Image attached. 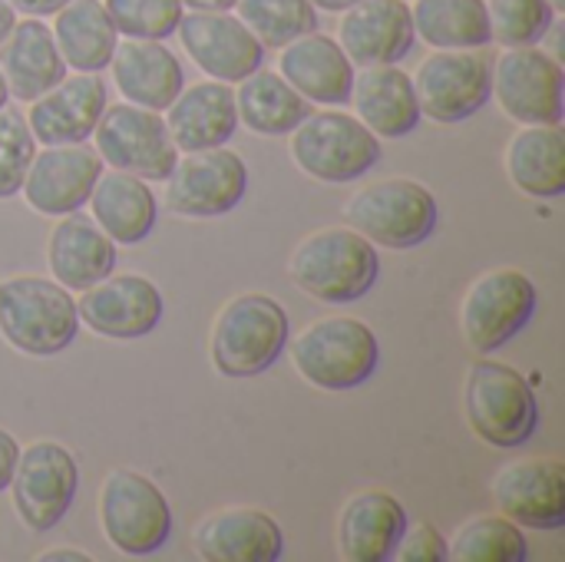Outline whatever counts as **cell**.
<instances>
[{
	"label": "cell",
	"mask_w": 565,
	"mask_h": 562,
	"mask_svg": "<svg viewBox=\"0 0 565 562\" xmlns=\"http://www.w3.org/2000/svg\"><path fill=\"white\" fill-rule=\"evenodd\" d=\"M235 113L238 123H245L258 136H288L311 113V103L301 99L278 73L258 66L245 79H238Z\"/></svg>",
	"instance_id": "cell-32"
},
{
	"label": "cell",
	"mask_w": 565,
	"mask_h": 562,
	"mask_svg": "<svg viewBox=\"0 0 565 562\" xmlns=\"http://www.w3.org/2000/svg\"><path fill=\"white\" fill-rule=\"evenodd\" d=\"M291 282L324 305L364 298L381 278V255L351 225H331L305 235L288 262Z\"/></svg>",
	"instance_id": "cell-1"
},
{
	"label": "cell",
	"mask_w": 565,
	"mask_h": 562,
	"mask_svg": "<svg viewBox=\"0 0 565 562\" xmlns=\"http://www.w3.org/2000/svg\"><path fill=\"white\" fill-rule=\"evenodd\" d=\"M109 66L116 89L126 96V103H136L142 109H169V103L185 86L182 63L162 40L126 36L122 43H116Z\"/></svg>",
	"instance_id": "cell-25"
},
{
	"label": "cell",
	"mask_w": 565,
	"mask_h": 562,
	"mask_svg": "<svg viewBox=\"0 0 565 562\" xmlns=\"http://www.w3.org/2000/svg\"><path fill=\"white\" fill-rule=\"evenodd\" d=\"M411 79L420 116L440 126H457L493 99V63L483 50H437Z\"/></svg>",
	"instance_id": "cell-10"
},
{
	"label": "cell",
	"mask_w": 565,
	"mask_h": 562,
	"mask_svg": "<svg viewBox=\"0 0 565 562\" xmlns=\"http://www.w3.org/2000/svg\"><path fill=\"white\" fill-rule=\"evenodd\" d=\"M540 291L520 268H493L480 275L460 305V328L477 354H493L510 344L536 315Z\"/></svg>",
	"instance_id": "cell-9"
},
{
	"label": "cell",
	"mask_w": 565,
	"mask_h": 562,
	"mask_svg": "<svg viewBox=\"0 0 565 562\" xmlns=\"http://www.w3.org/2000/svg\"><path fill=\"white\" fill-rule=\"evenodd\" d=\"M93 222L116 242V245H139L156 225V195L146 179L129 172H106L96 179L89 199Z\"/></svg>",
	"instance_id": "cell-29"
},
{
	"label": "cell",
	"mask_w": 565,
	"mask_h": 562,
	"mask_svg": "<svg viewBox=\"0 0 565 562\" xmlns=\"http://www.w3.org/2000/svg\"><path fill=\"white\" fill-rule=\"evenodd\" d=\"M46 262L53 282L66 291H86L116 268V242L79 212L60 215L46 242Z\"/></svg>",
	"instance_id": "cell-27"
},
{
	"label": "cell",
	"mask_w": 565,
	"mask_h": 562,
	"mask_svg": "<svg viewBox=\"0 0 565 562\" xmlns=\"http://www.w3.org/2000/svg\"><path fill=\"white\" fill-rule=\"evenodd\" d=\"M185 53L202 73L222 83H238L265 60V46L228 10H189L175 26Z\"/></svg>",
	"instance_id": "cell-16"
},
{
	"label": "cell",
	"mask_w": 565,
	"mask_h": 562,
	"mask_svg": "<svg viewBox=\"0 0 565 562\" xmlns=\"http://www.w3.org/2000/svg\"><path fill=\"white\" fill-rule=\"evenodd\" d=\"M235 126H238L235 89L222 79H202V83L182 86L179 96L169 103L166 129L179 152L225 146Z\"/></svg>",
	"instance_id": "cell-24"
},
{
	"label": "cell",
	"mask_w": 565,
	"mask_h": 562,
	"mask_svg": "<svg viewBox=\"0 0 565 562\" xmlns=\"http://www.w3.org/2000/svg\"><path fill=\"white\" fill-rule=\"evenodd\" d=\"M93 556L79 553V550H46L40 553V562H89Z\"/></svg>",
	"instance_id": "cell-42"
},
{
	"label": "cell",
	"mask_w": 565,
	"mask_h": 562,
	"mask_svg": "<svg viewBox=\"0 0 565 562\" xmlns=\"http://www.w3.org/2000/svg\"><path fill=\"white\" fill-rule=\"evenodd\" d=\"M53 40L66 63L76 73H99L109 66L119 33L103 7V0H70L53 13Z\"/></svg>",
	"instance_id": "cell-31"
},
{
	"label": "cell",
	"mask_w": 565,
	"mask_h": 562,
	"mask_svg": "<svg viewBox=\"0 0 565 562\" xmlns=\"http://www.w3.org/2000/svg\"><path fill=\"white\" fill-rule=\"evenodd\" d=\"M447 560L454 562H526L530 543L523 530L500 517H473L467 520L454 540L447 543Z\"/></svg>",
	"instance_id": "cell-34"
},
{
	"label": "cell",
	"mask_w": 565,
	"mask_h": 562,
	"mask_svg": "<svg viewBox=\"0 0 565 562\" xmlns=\"http://www.w3.org/2000/svg\"><path fill=\"white\" fill-rule=\"evenodd\" d=\"M407 530V510L384 490L354 494L338 517V553L348 562H387Z\"/></svg>",
	"instance_id": "cell-26"
},
{
	"label": "cell",
	"mask_w": 565,
	"mask_h": 562,
	"mask_svg": "<svg viewBox=\"0 0 565 562\" xmlns=\"http://www.w3.org/2000/svg\"><path fill=\"white\" fill-rule=\"evenodd\" d=\"M162 291L142 275H106L86 291H79L76 315L79 321L113 341H136L159 328L162 321Z\"/></svg>",
	"instance_id": "cell-15"
},
{
	"label": "cell",
	"mask_w": 565,
	"mask_h": 562,
	"mask_svg": "<svg viewBox=\"0 0 565 562\" xmlns=\"http://www.w3.org/2000/svg\"><path fill=\"white\" fill-rule=\"evenodd\" d=\"M17 457H20V444L10 431L0 427V494L10 487V477H13V467H17Z\"/></svg>",
	"instance_id": "cell-40"
},
{
	"label": "cell",
	"mask_w": 565,
	"mask_h": 562,
	"mask_svg": "<svg viewBox=\"0 0 565 562\" xmlns=\"http://www.w3.org/2000/svg\"><path fill=\"white\" fill-rule=\"evenodd\" d=\"M106 109V83L99 73L63 76L43 96L30 103L26 126L40 146L86 142Z\"/></svg>",
	"instance_id": "cell-19"
},
{
	"label": "cell",
	"mask_w": 565,
	"mask_h": 562,
	"mask_svg": "<svg viewBox=\"0 0 565 562\" xmlns=\"http://www.w3.org/2000/svg\"><path fill=\"white\" fill-rule=\"evenodd\" d=\"M93 139L103 166L139 176L146 182H166L179 159L166 119L156 109H142L136 103L106 106L93 129Z\"/></svg>",
	"instance_id": "cell-11"
},
{
	"label": "cell",
	"mask_w": 565,
	"mask_h": 562,
	"mask_svg": "<svg viewBox=\"0 0 565 562\" xmlns=\"http://www.w3.org/2000/svg\"><path fill=\"white\" fill-rule=\"evenodd\" d=\"M556 7V13H565V0H550Z\"/></svg>",
	"instance_id": "cell-47"
},
{
	"label": "cell",
	"mask_w": 565,
	"mask_h": 562,
	"mask_svg": "<svg viewBox=\"0 0 565 562\" xmlns=\"http://www.w3.org/2000/svg\"><path fill=\"white\" fill-rule=\"evenodd\" d=\"M248 192V166L232 149H199L175 159L166 176V205L185 219H215L232 212Z\"/></svg>",
	"instance_id": "cell-14"
},
{
	"label": "cell",
	"mask_w": 565,
	"mask_h": 562,
	"mask_svg": "<svg viewBox=\"0 0 565 562\" xmlns=\"http://www.w3.org/2000/svg\"><path fill=\"white\" fill-rule=\"evenodd\" d=\"M288 344V315L285 308L262 291L232 298L209 338V354L218 374L225 378H258L265 374Z\"/></svg>",
	"instance_id": "cell-4"
},
{
	"label": "cell",
	"mask_w": 565,
	"mask_h": 562,
	"mask_svg": "<svg viewBox=\"0 0 565 562\" xmlns=\"http://www.w3.org/2000/svg\"><path fill=\"white\" fill-rule=\"evenodd\" d=\"M291 361L311 388L341 394L374 378L381 364V341L364 321L331 315L308 325L291 341Z\"/></svg>",
	"instance_id": "cell-2"
},
{
	"label": "cell",
	"mask_w": 565,
	"mask_h": 562,
	"mask_svg": "<svg viewBox=\"0 0 565 562\" xmlns=\"http://www.w3.org/2000/svg\"><path fill=\"white\" fill-rule=\"evenodd\" d=\"M563 63L540 46H507L493 63V99L523 126L563 123Z\"/></svg>",
	"instance_id": "cell-13"
},
{
	"label": "cell",
	"mask_w": 565,
	"mask_h": 562,
	"mask_svg": "<svg viewBox=\"0 0 565 562\" xmlns=\"http://www.w3.org/2000/svg\"><path fill=\"white\" fill-rule=\"evenodd\" d=\"M103 159L96 149L83 142L70 146H46L33 152L30 169L23 176L20 192L26 195V205L40 215H70L79 212L103 176Z\"/></svg>",
	"instance_id": "cell-17"
},
{
	"label": "cell",
	"mask_w": 565,
	"mask_h": 562,
	"mask_svg": "<svg viewBox=\"0 0 565 562\" xmlns=\"http://www.w3.org/2000/svg\"><path fill=\"white\" fill-rule=\"evenodd\" d=\"M507 172L523 195L559 199L565 192L563 126H523L507 146Z\"/></svg>",
	"instance_id": "cell-30"
},
{
	"label": "cell",
	"mask_w": 565,
	"mask_h": 562,
	"mask_svg": "<svg viewBox=\"0 0 565 562\" xmlns=\"http://www.w3.org/2000/svg\"><path fill=\"white\" fill-rule=\"evenodd\" d=\"M358 119L377 139H404L420 123V106L414 79L397 63L361 66L351 83V99Z\"/></svg>",
	"instance_id": "cell-23"
},
{
	"label": "cell",
	"mask_w": 565,
	"mask_h": 562,
	"mask_svg": "<svg viewBox=\"0 0 565 562\" xmlns=\"http://www.w3.org/2000/svg\"><path fill=\"white\" fill-rule=\"evenodd\" d=\"M182 7H189V10H232L235 0H182Z\"/></svg>",
	"instance_id": "cell-43"
},
{
	"label": "cell",
	"mask_w": 565,
	"mask_h": 562,
	"mask_svg": "<svg viewBox=\"0 0 565 562\" xmlns=\"http://www.w3.org/2000/svg\"><path fill=\"white\" fill-rule=\"evenodd\" d=\"M414 40L407 0H358L338 23V43L358 66L401 63L414 50Z\"/></svg>",
	"instance_id": "cell-20"
},
{
	"label": "cell",
	"mask_w": 565,
	"mask_h": 562,
	"mask_svg": "<svg viewBox=\"0 0 565 562\" xmlns=\"http://www.w3.org/2000/svg\"><path fill=\"white\" fill-rule=\"evenodd\" d=\"M463 411L470 431L497 450L523 447L540 427V404L533 384L520 371L497 361H477L467 371Z\"/></svg>",
	"instance_id": "cell-5"
},
{
	"label": "cell",
	"mask_w": 565,
	"mask_h": 562,
	"mask_svg": "<svg viewBox=\"0 0 565 562\" xmlns=\"http://www.w3.org/2000/svg\"><path fill=\"white\" fill-rule=\"evenodd\" d=\"M348 225L381 248H414L437 229V199L414 179H381L344 205Z\"/></svg>",
	"instance_id": "cell-7"
},
{
	"label": "cell",
	"mask_w": 565,
	"mask_h": 562,
	"mask_svg": "<svg viewBox=\"0 0 565 562\" xmlns=\"http://www.w3.org/2000/svg\"><path fill=\"white\" fill-rule=\"evenodd\" d=\"M13 10H20V13H26V17H53L63 3H70V0H7Z\"/></svg>",
	"instance_id": "cell-41"
},
{
	"label": "cell",
	"mask_w": 565,
	"mask_h": 562,
	"mask_svg": "<svg viewBox=\"0 0 565 562\" xmlns=\"http://www.w3.org/2000/svg\"><path fill=\"white\" fill-rule=\"evenodd\" d=\"M278 76L308 103L318 106H348L354 63L334 36L318 30L295 36L278 53Z\"/></svg>",
	"instance_id": "cell-21"
},
{
	"label": "cell",
	"mask_w": 565,
	"mask_h": 562,
	"mask_svg": "<svg viewBox=\"0 0 565 562\" xmlns=\"http://www.w3.org/2000/svg\"><path fill=\"white\" fill-rule=\"evenodd\" d=\"M33 152H36V139L26 119L3 106L0 109V199H10L20 192Z\"/></svg>",
	"instance_id": "cell-38"
},
{
	"label": "cell",
	"mask_w": 565,
	"mask_h": 562,
	"mask_svg": "<svg viewBox=\"0 0 565 562\" xmlns=\"http://www.w3.org/2000/svg\"><path fill=\"white\" fill-rule=\"evenodd\" d=\"M79 331L76 301L60 282L17 275L0 282V335L30 358H50L73 344Z\"/></svg>",
	"instance_id": "cell-3"
},
{
	"label": "cell",
	"mask_w": 565,
	"mask_h": 562,
	"mask_svg": "<svg viewBox=\"0 0 565 562\" xmlns=\"http://www.w3.org/2000/svg\"><path fill=\"white\" fill-rule=\"evenodd\" d=\"M493 43L536 46L556 26V7L550 0H487Z\"/></svg>",
	"instance_id": "cell-36"
},
{
	"label": "cell",
	"mask_w": 565,
	"mask_h": 562,
	"mask_svg": "<svg viewBox=\"0 0 565 562\" xmlns=\"http://www.w3.org/2000/svg\"><path fill=\"white\" fill-rule=\"evenodd\" d=\"M192 547L209 562H275L285 553V533L265 510L228 507L195 527Z\"/></svg>",
	"instance_id": "cell-22"
},
{
	"label": "cell",
	"mask_w": 565,
	"mask_h": 562,
	"mask_svg": "<svg viewBox=\"0 0 565 562\" xmlns=\"http://www.w3.org/2000/svg\"><path fill=\"white\" fill-rule=\"evenodd\" d=\"M288 152L295 166L331 185L354 182L381 162V139L354 116L338 109L308 113L291 132Z\"/></svg>",
	"instance_id": "cell-6"
},
{
	"label": "cell",
	"mask_w": 565,
	"mask_h": 562,
	"mask_svg": "<svg viewBox=\"0 0 565 562\" xmlns=\"http://www.w3.org/2000/svg\"><path fill=\"white\" fill-rule=\"evenodd\" d=\"M116 33L132 40H169L185 13L182 0H103Z\"/></svg>",
	"instance_id": "cell-37"
},
{
	"label": "cell",
	"mask_w": 565,
	"mask_h": 562,
	"mask_svg": "<svg viewBox=\"0 0 565 562\" xmlns=\"http://www.w3.org/2000/svg\"><path fill=\"white\" fill-rule=\"evenodd\" d=\"M351 3H358V0H311L315 10H328V13H344Z\"/></svg>",
	"instance_id": "cell-45"
},
{
	"label": "cell",
	"mask_w": 565,
	"mask_h": 562,
	"mask_svg": "<svg viewBox=\"0 0 565 562\" xmlns=\"http://www.w3.org/2000/svg\"><path fill=\"white\" fill-rule=\"evenodd\" d=\"M414 33L434 50H483L493 43L487 0H414Z\"/></svg>",
	"instance_id": "cell-33"
},
{
	"label": "cell",
	"mask_w": 565,
	"mask_h": 562,
	"mask_svg": "<svg viewBox=\"0 0 565 562\" xmlns=\"http://www.w3.org/2000/svg\"><path fill=\"white\" fill-rule=\"evenodd\" d=\"M79 487L76 457L53 441H36L26 450H20L10 494L17 517L30 533H50L73 507Z\"/></svg>",
	"instance_id": "cell-12"
},
{
	"label": "cell",
	"mask_w": 565,
	"mask_h": 562,
	"mask_svg": "<svg viewBox=\"0 0 565 562\" xmlns=\"http://www.w3.org/2000/svg\"><path fill=\"white\" fill-rule=\"evenodd\" d=\"M13 23H17V10H13L7 0H0V43H3V36L13 30Z\"/></svg>",
	"instance_id": "cell-44"
},
{
	"label": "cell",
	"mask_w": 565,
	"mask_h": 562,
	"mask_svg": "<svg viewBox=\"0 0 565 562\" xmlns=\"http://www.w3.org/2000/svg\"><path fill=\"white\" fill-rule=\"evenodd\" d=\"M0 73L7 93L20 103H33L66 76V63L56 50L53 30L40 17L17 20L0 43Z\"/></svg>",
	"instance_id": "cell-28"
},
{
	"label": "cell",
	"mask_w": 565,
	"mask_h": 562,
	"mask_svg": "<svg viewBox=\"0 0 565 562\" xmlns=\"http://www.w3.org/2000/svg\"><path fill=\"white\" fill-rule=\"evenodd\" d=\"M232 10L255 33V40L271 50L318 30V10L311 0H235Z\"/></svg>",
	"instance_id": "cell-35"
},
{
	"label": "cell",
	"mask_w": 565,
	"mask_h": 562,
	"mask_svg": "<svg viewBox=\"0 0 565 562\" xmlns=\"http://www.w3.org/2000/svg\"><path fill=\"white\" fill-rule=\"evenodd\" d=\"M7 99H10V93H7V83H3V73H0V109L7 106Z\"/></svg>",
	"instance_id": "cell-46"
},
{
	"label": "cell",
	"mask_w": 565,
	"mask_h": 562,
	"mask_svg": "<svg viewBox=\"0 0 565 562\" xmlns=\"http://www.w3.org/2000/svg\"><path fill=\"white\" fill-rule=\"evenodd\" d=\"M493 500L507 520L526 530L565 527V467L556 457H526L493 477Z\"/></svg>",
	"instance_id": "cell-18"
},
{
	"label": "cell",
	"mask_w": 565,
	"mask_h": 562,
	"mask_svg": "<svg viewBox=\"0 0 565 562\" xmlns=\"http://www.w3.org/2000/svg\"><path fill=\"white\" fill-rule=\"evenodd\" d=\"M401 562H447V540L430 523H407L394 550Z\"/></svg>",
	"instance_id": "cell-39"
},
{
	"label": "cell",
	"mask_w": 565,
	"mask_h": 562,
	"mask_svg": "<svg viewBox=\"0 0 565 562\" xmlns=\"http://www.w3.org/2000/svg\"><path fill=\"white\" fill-rule=\"evenodd\" d=\"M99 523L122 556H152L172 537V510L166 494L136 470H113L99 490Z\"/></svg>",
	"instance_id": "cell-8"
}]
</instances>
